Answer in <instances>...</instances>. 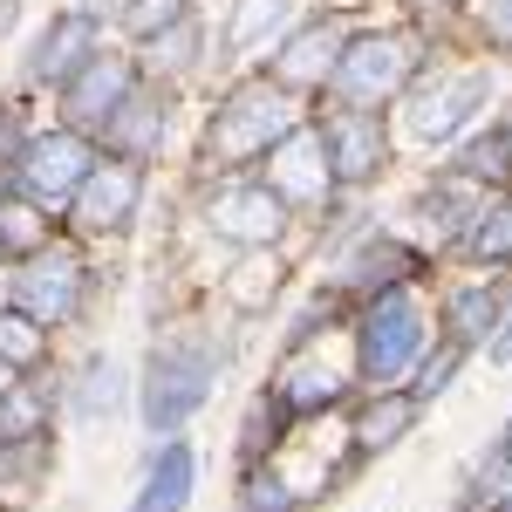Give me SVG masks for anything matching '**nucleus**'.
Returning <instances> with one entry per match:
<instances>
[{"instance_id": "f257e3e1", "label": "nucleus", "mask_w": 512, "mask_h": 512, "mask_svg": "<svg viewBox=\"0 0 512 512\" xmlns=\"http://www.w3.org/2000/svg\"><path fill=\"white\" fill-rule=\"evenodd\" d=\"M239 342H246V328H233L212 301H192L171 321L144 328V355L130 362L137 369V396H130L137 431L144 437L192 431L198 417L219 403V390H226Z\"/></svg>"}, {"instance_id": "f03ea898", "label": "nucleus", "mask_w": 512, "mask_h": 512, "mask_svg": "<svg viewBox=\"0 0 512 512\" xmlns=\"http://www.w3.org/2000/svg\"><path fill=\"white\" fill-rule=\"evenodd\" d=\"M308 130V96H294L287 82L267 69H233L226 82L198 89L192 130H185V185H219V178H246L274 158L280 144Z\"/></svg>"}, {"instance_id": "7ed1b4c3", "label": "nucleus", "mask_w": 512, "mask_h": 512, "mask_svg": "<svg viewBox=\"0 0 512 512\" xmlns=\"http://www.w3.org/2000/svg\"><path fill=\"white\" fill-rule=\"evenodd\" d=\"M499 96H506V76H499V62H485V55H437L431 69H417V82L396 96V151L403 164H431L444 158L465 130L499 110Z\"/></svg>"}, {"instance_id": "20e7f679", "label": "nucleus", "mask_w": 512, "mask_h": 512, "mask_svg": "<svg viewBox=\"0 0 512 512\" xmlns=\"http://www.w3.org/2000/svg\"><path fill=\"white\" fill-rule=\"evenodd\" d=\"M110 287H117L110 253L82 246L76 233H55L48 246H35L28 260H14V267H7V301H14L28 321H41L55 342L82 335V328L96 321V308H103V294H110Z\"/></svg>"}, {"instance_id": "39448f33", "label": "nucleus", "mask_w": 512, "mask_h": 512, "mask_svg": "<svg viewBox=\"0 0 512 512\" xmlns=\"http://www.w3.org/2000/svg\"><path fill=\"white\" fill-rule=\"evenodd\" d=\"M437 48L424 28L396 21V14H362L328 69V89L321 103H349V110H396V96L417 82V69H431Z\"/></svg>"}, {"instance_id": "423d86ee", "label": "nucleus", "mask_w": 512, "mask_h": 512, "mask_svg": "<svg viewBox=\"0 0 512 512\" xmlns=\"http://www.w3.org/2000/svg\"><path fill=\"white\" fill-rule=\"evenodd\" d=\"M437 321H431V287H383L369 301H355L342 349H349L355 390H396L410 383L417 355L431 349Z\"/></svg>"}, {"instance_id": "0eeeda50", "label": "nucleus", "mask_w": 512, "mask_h": 512, "mask_svg": "<svg viewBox=\"0 0 512 512\" xmlns=\"http://www.w3.org/2000/svg\"><path fill=\"white\" fill-rule=\"evenodd\" d=\"M185 219L205 246H219L226 260L233 253H267V246H294L301 239V212L274 192L267 171H246V178H219V185H185Z\"/></svg>"}, {"instance_id": "6e6552de", "label": "nucleus", "mask_w": 512, "mask_h": 512, "mask_svg": "<svg viewBox=\"0 0 512 512\" xmlns=\"http://www.w3.org/2000/svg\"><path fill=\"white\" fill-rule=\"evenodd\" d=\"M308 137L321 151V171L335 192L376 198L403 171V151H396V123L390 110H349V103H308Z\"/></svg>"}, {"instance_id": "1a4fd4ad", "label": "nucleus", "mask_w": 512, "mask_h": 512, "mask_svg": "<svg viewBox=\"0 0 512 512\" xmlns=\"http://www.w3.org/2000/svg\"><path fill=\"white\" fill-rule=\"evenodd\" d=\"M151 192H158V171L123 164L103 151V164L82 178L62 233H76L82 246H130V239L144 233V219H151Z\"/></svg>"}, {"instance_id": "9d476101", "label": "nucleus", "mask_w": 512, "mask_h": 512, "mask_svg": "<svg viewBox=\"0 0 512 512\" xmlns=\"http://www.w3.org/2000/svg\"><path fill=\"white\" fill-rule=\"evenodd\" d=\"M103 164V144L89 137V130H69V123L41 117L35 130H28V144H21V158H14V192L35 198L41 212L62 226L69 219V205H76L82 178Z\"/></svg>"}, {"instance_id": "9b49d317", "label": "nucleus", "mask_w": 512, "mask_h": 512, "mask_svg": "<svg viewBox=\"0 0 512 512\" xmlns=\"http://www.w3.org/2000/svg\"><path fill=\"white\" fill-rule=\"evenodd\" d=\"M478 198H485V185H472V178H458L444 158H431V164L410 171L403 205H396L390 219H396V233H410L437 267H451V253H458V239H465V226H472Z\"/></svg>"}, {"instance_id": "f8f14e48", "label": "nucleus", "mask_w": 512, "mask_h": 512, "mask_svg": "<svg viewBox=\"0 0 512 512\" xmlns=\"http://www.w3.org/2000/svg\"><path fill=\"white\" fill-rule=\"evenodd\" d=\"M192 103L185 89H171V82H137V96L123 103L110 130L96 137L110 158L123 164H144V171H164V164L185 151V130H192Z\"/></svg>"}, {"instance_id": "ddd939ff", "label": "nucleus", "mask_w": 512, "mask_h": 512, "mask_svg": "<svg viewBox=\"0 0 512 512\" xmlns=\"http://www.w3.org/2000/svg\"><path fill=\"white\" fill-rule=\"evenodd\" d=\"M103 41H110V28L89 21V14H76V7L62 0L35 35L21 41V55H14V82H7V89H21V96H35V103H55V89H69V82L82 76V62H89Z\"/></svg>"}, {"instance_id": "4468645a", "label": "nucleus", "mask_w": 512, "mask_h": 512, "mask_svg": "<svg viewBox=\"0 0 512 512\" xmlns=\"http://www.w3.org/2000/svg\"><path fill=\"white\" fill-rule=\"evenodd\" d=\"M437 274H444V267H437V260L410 233H396V219L383 212V219L355 239V246L321 280H335L349 301H369V294H383V287H431Z\"/></svg>"}, {"instance_id": "2eb2a0df", "label": "nucleus", "mask_w": 512, "mask_h": 512, "mask_svg": "<svg viewBox=\"0 0 512 512\" xmlns=\"http://www.w3.org/2000/svg\"><path fill=\"white\" fill-rule=\"evenodd\" d=\"M130 396H137V369L110 342H82L76 355H62V424L110 431L117 417H130Z\"/></svg>"}, {"instance_id": "dca6fc26", "label": "nucleus", "mask_w": 512, "mask_h": 512, "mask_svg": "<svg viewBox=\"0 0 512 512\" xmlns=\"http://www.w3.org/2000/svg\"><path fill=\"white\" fill-rule=\"evenodd\" d=\"M294 274H301V253H294V246L233 253V260H226V274L205 280V301L233 321V328L253 335V328H260V321H274V308L294 294Z\"/></svg>"}, {"instance_id": "f3484780", "label": "nucleus", "mask_w": 512, "mask_h": 512, "mask_svg": "<svg viewBox=\"0 0 512 512\" xmlns=\"http://www.w3.org/2000/svg\"><path fill=\"white\" fill-rule=\"evenodd\" d=\"M512 308V274H472V267H444L431 280V321L444 342H458V349H485L492 342V328L506 321Z\"/></svg>"}, {"instance_id": "a211bd4d", "label": "nucleus", "mask_w": 512, "mask_h": 512, "mask_svg": "<svg viewBox=\"0 0 512 512\" xmlns=\"http://www.w3.org/2000/svg\"><path fill=\"white\" fill-rule=\"evenodd\" d=\"M267 383L287 396V410L301 424H335L355 403V369H349V349L342 342H321V349H301V355H274L267 362Z\"/></svg>"}, {"instance_id": "6ab92c4d", "label": "nucleus", "mask_w": 512, "mask_h": 512, "mask_svg": "<svg viewBox=\"0 0 512 512\" xmlns=\"http://www.w3.org/2000/svg\"><path fill=\"white\" fill-rule=\"evenodd\" d=\"M137 82H144L137 55L110 35L96 55H89V62H82V76L69 82V89H55V103H48V110H55V123H69V130L103 137V130H110V117H117L123 103L137 96Z\"/></svg>"}, {"instance_id": "aec40b11", "label": "nucleus", "mask_w": 512, "mask_h": 512, "mask_svg": "<svg viewBox=\"0 0 512 512\" xmlns=\"http://www.w3.org/2000/svg\"><path fill=\"white\" fill-rule=\"evenodd\" d=\"M349 28H355L349 14H335V7H315V0H308V14H301V21H294V28L253 62V69H267L274 82H287L294 96L315 103L321 89H328V69H335V55H342Z\"/></svg>"}, {"instance_id": "412c9836", "label": "nucleus", "mask_w": 512, "mask_h": 512, "mask_svg": "<svg viewBox=\"0 0 512 512\" xmlns=\"http://www.w3.org/2000/svg\"><path fill=\"white\" fill-rule=\"evenodd\" d=\"M308 14V0H226L212 14V62H205V89L226 82L233 69H253L294 21Z\"/></svg>"}, {"instance_id": "4be33fe9", "label": "nucleus", "mask_w": 512, "mask_h": 512, "mask_svg": "<svg viewBox=\"0 0 512 512\" xmlns=\"http://www.w3.org/2000/svg\"><path fill=\"white\" fill-rule=\"evenodd\" d=\"M198 478H205V458H198L192 431L144 437V451H137V478H130L123 512H192L198 506Z\"/></svg>"}, {"instance_id": "5701e85b", "label": "nucleus", "mask_w": 512, "mask_h": 512, "mask_svg": "<svg viewBox=\"0 0 512 512\" xmlns=\"http://www.w3.org/2000/svg\"><path fill=\"white\" fill-rule=\"evenodd\" d=\"M424 417H431V410L396 383V390H355V403L335 417V431H342V444H349L362 465H383L390 451H403V444L417 437Z\"/></svg>"}, {"instance_id": "b1692460", "label": "nucleus", "mask_w": 512, "mask_h": 512, "mask_svg": "<svg viewBox=\"0 0 512 512\" xmlns=\"http://www.w3.org/2000/svg\"><path fill=\"white\" fill-rule=\"evenodd\" d=\"M62 437V355L35 376L0 383V444H55Z\"/></svg>"}, {"instance_id": "393cba45", "label": "nucleus", "mask_w": 512, "mask_h": 512, "mask_svg": "<svg viewBox=\"0 0 512 512\" xmlns=\"http://www.w3.org/2000/svg\"><path fill=\"white\" fill-rule=\"evenodd\" d=\"M130 55H137L144 82H171V89L198 96V89H205V62H212V7H198V14L178 21V28L137 41Z\"/></svg>"}, {"instance_id": "a878e982", "label": "nucleus", "mask_w": 512, "mask_h": 512, "mask_svg": "<svg viewBox=\"0 0 512 512\" xmlns=\"http://www.w3.org/2000/svg\"><path fill=\"white\" fill-rule=\"evenodd\" d=\"M355 301L335 287V280L308 274V287L294 294V308L280 315V335H274V355H301V349H321V342H342V328H349Z\"/></svg>"}, {"instance_id": "bb28decb", "label": "nucleus", "mask_w": 512, "mask_h": 512, "mask_svg": "<svg viewBox=\"0 0 512 512\" xmlns=\"http://www.w3.org/2000/svg\"><path fill=\"white\" fill-rule=\"evenodd\" d=\"M301 431V417L287 410V396L260 376L246 403H239V424H233V465H260V458H280L287 451V437Z\"/></svg>"}, {"instance_id": "cd10ccee", "label": "nucleus", "mask_w": 512, "mask_h": 512, "mask_svg": "<svg viewBox=\"0 0 512 512\" xmlns=\"http://www.w3.org/2000/svg\"><path fill=\"white\" fill-rule=\"evenodd\" d=\"M451 267H472V274H512V185L506 192H485L472 212V226L458 239Z\"/></svg>"}, {"instance_id": "c85d7f7f", "label": "nucleus", "mask_w": 512, "mask_h": 512, "mask_svg": "<svg viewBox=\"0 0 512 512\" xmlns=\"http://www.w3.org/2000/svg\"><path fill=\"white\" fill-rule=\"evenodd\" d=\"M260 171L274 178V192L287 198L301 219H308L321 198L335 192V185H328V171H321V151H315V137H308V130H294V137H287V144H280V151L260 164Z\"/></svg>"}, {"instance_id": "c756f323", "label": "nucleus", "mask_w": 512, "mask_h": 512, "mask_svg": "<svg viewBox=\"0 0 512 512\" xmlns=\"http://www.w3.org/2000/svg\"><path fill=\"white\" fill-rule=\"evenodd\" d=\"M233 512H315V506L280 458H260V465H233Z\"/></svg>"}, {"instance_id": "7c9ffc66", "label": "nucleus", "mask_w": 512, "mask_h": 512, "mask_svg": "<svg viewBox=\"0 0 512 512\" xmlns=\"http://www.w3.org/2000/svg\"><path fill=\"white\" fill-rule=\"evenodd\" d=\"M444 164L458 171V178H472V185H485V192H506L512 185V158H506V137H499V123L485 117L478 130H465L451 151H444Z\"/></svg>"}, {"instance_id": "2f4dec72", "label": "nucleus", "mask_w": 512, "mask_h": 512, "mask_svg": "<svg viewBox=\"0 0 512 512\" xmlns=\"http://www.w3.org/2000/svg\"><path fill=\"white\" fill-rule=\"evenodd\" d=\"M458 499H478L485 512H512V451L492 437V444H478L472 458H465V472H458Z\"/></svg>"}, {"instance_id": "473e14b6", "label": "nucleus", "mask_w": 512, "mask_h": 512, "mask_svg": "<svg viewBox=\"0 0 512 512\" xmlns=\"http://www.w3.org/2000/svg\"><path fill=\"white\" fill-rule=\"evenodd\" d=\"M478 355L472 349H458V342H444V335H431V349L417 355V369H410V383H403V390L417 396V403H424V410H437V403H444V396L458 390V376H465V369H472Z\"/></svg>"}, {"instance_id": "72a5a7b5", "label": "nucleus", "mask_w": 512, "mask_h": 512, "mask_svg": "<svg viewBox=\"0 0 512 512\" xmlns=\"http://www.w3.org/2000/svg\"><path fill=\"white\" fill-rule=\"evenodd\" d=\"M55 355H62V342H55L41 321H28L21 308L0 315V369H7V376H35V369H48Z\"/></svg>"}, {"instance_id": "f704fd0d", "label": "nucleus", "mask_w": 512, "mask_h": 512, "mask_svg": "<svg viewBox=\"0 0 512 512\" xmlns=\"http://www.w3.org/2000/svg\"><path fill=\"white\" fill-rule=\"evenodd\" d=\"M55 233H62V226L41 212L35 198H21V192L0 198V260H7V267H14V260H28L35 246H48Z\"/></svg>"}, {"instance_id": "c9c22d12", "label": "nucleus", "mask_w": 512, "mask_h": 512, "mask_svg": "<svg viewBox=\"0 0 512 512\" xmlns=\"http://www.w3.org/2000/svg\"><path fill=\"white\" fill-rule=\"evenodd\" d=\"M383 14L424 28L444 55H465V48H472V41H465V0H383Z\"/></svg>"}, {"instance_id": "e433bc0d", "label": "nucleus", "mask_w": 512, "mask_h": 512, "mask_svg": "<svg viewBox=\"0 0 512 512\" xmlns=\"http://www.w3.org/2000/svg\"><path fill=\"white\" fill-rule=\"evenodd\" d=\"M205 0H123L117 7V21H110V35L123 41V48H137V41H151L164 35V28H178L185 14H198Z\"/></svg>"}, {"instance_id": "4c0bfd02", "label": "nucleus", "mask_w": 512, "mask_h": 512, "mask_svg": "<svg viewBox=\"0 0 512 512\" xmlns=\"http://www.w3.org/2000/svg\"><path fill=\"white\" fill-rule=\"evenodd\" d=\"M465 41L472 55L512 69V0H465Z\"/></svg>"}, {"instance_id": "58836bf2", "label": "nucleus", "mask_w": 512, "mask_h": 512, "mask_svg": "<svg viewBox=\"0 0 512 512\" xmlns=\"http://www.w3.org/2000/svg\"><path fill=\"white\" fill-rule=\"evenodd\" d=\"M35 123H41L35 96L0 89V171H14V158H21V144H28V130H35Z\"/></svg>"}, {"instance_id": "ea45409f", "label": "nucleus", "mask_w": 512, "mask_h": 512, "mask_svg": "<svg viewBox=\"0 0 512 512\" xmlns=\"http://www.w3.org/2000/svg\"><path fill=\"white\" fill-rule=\"evenodd\" d=\"M485 362H492V369H499V376H512V308H506V321H499V328H492V342H485Z\"/></svg>"}, {"instance_id": "a19ab883", "label": "nucleus", "mask_w": 512, "mask_h": 512, "mask_svg": "<svg viewBox=\"0 0 512 512\" xmlns=\"http://www.w3.org/2000/svg\"><path fill=\"white\" fill-rule=\"evenodd\" d=\"M21 14H28V0H0V48L21 35Z\"/></svg>"}, {"instance_id": "79ce46f5", "label": "nucleus", "mask_w": 512, "mask_h": 512, "mask_svg": "<svg viewBox=\"0 0 512 512\" xmlns=\"http://www.w3.org/2000/svg\"><path fill=\"white\" fill-rule=\"evenodd\" d=\"M69 7H76V14H89V21H103V28H110V21H117V7H123V0H69Z\"/></svg>"}, {"instance_id": "37998d69", "label": "nucleus", "mask_w": 512, "mask_h": 512, "mask_svg": "<svg viewBox=\"0 0 512 512\" xmlns=\"http://www.w3.org/2000/svg\"><path fill=\"white\" fill-rule=\"evenodd\" d=\"M492 123H499V137H506V158H512V96H499V110H492Z\"/></svg>"}, {"instance_id": "c03bdc74", "label": "nucleus", "mask_w": 512, "mask_h": 512, "mask_svg": "<svg viewBox=\"0 0 512 512\" xmlns=\"http://www.w3.org/2000/svg\"><path fill=\"white\" fill-rule=\"evenodd\" d=\"M444 512H485V506H478V499H458V492H451V506H444Z\"/></svg>"}, {"instance_id": "a18cd8bd", "label": "nucleus", "mask_w": 512, "mask_h": 512, "mask_svg": "<svg viewBox=\"0 0 512 512\" xmlns=\"http://www.w3.org/2000/svg\"><path fill=\"white\" fill-rule=\"evenodd\" d=\"M7 308H14V301H7V267H0V315H7Z\"/></svg>"}, {"instance_id": "49530a36", "label": "nucleus", "mask_w": 512, "mask_h": 512, "mask_svg": "<svg viewBox=\"0 0 512 512\" xmlns=\"http://www.w3.org/2000/svg\"><path fill=\"white\" fill-rule=\"evenodd\" d=\"M0 512H35V506H14V499H0Z\"/></svg>"}, {"instance_id": "de8ad7c7", "label": "nucleus", "mask_w": 512, "mask_h": 512, "mask_svg": "<svg viewBox=\"0 0 512 512\" xmlns=\"http://www.w3.org/2000/svg\"><path fill=\"white\" fill-rule=\"evenodd\" d=\"M0 383H7V369H0Z\"/></svg>"}]
</instances>
